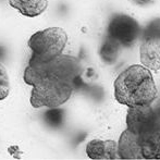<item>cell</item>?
Listing matches in <instances>:
<instances>
[{
    "mask_svg": "<svg viewBox=\"0 0 160 160\" xmlns=\"http://www.w3.org/2000/svg\"><path fill=\"white\" fill-rule=\"evenodd\" d=\"M82 68L76 58L60 55L49 61L30 60L24 81L32 85L31 105L34 108H56L71 97L80 84Z\"/></svg>",
    "mask_w": 160,
    "mask_h": 160,
    "instance_id": "6da1fadb",
    "label": "cell"
},
{
    "mask_svg": "<svg viewBox=\"0 0 160 160\" xmlns=\"http://www.w3.org/2000/svg\"><path fill=\"white\" fill-rule=\"evenodd\" d=\"M158 91L150 70L144 65H131L114 81V97L128 107L150 105Z\"/></svg>",
    "mask_w": 160,
    "mask_h": 160,
    "instance_id": "7a4b0ae2",
    "label": "cell"
},
{
    "mask_svg": "<svg viewBox=\"0 0 160 160\" xmlns=\"http://www.w3.org/2000/svg\"><path fill=\"white\" fill-rule=\"evenodd\" d=\"M68 42V35L63 28H49L33 34L28 40L32 50V61L45 62L62 55Z\"/></svg>",
    "mask_w": 160,
    "mask_h": 160,
    "instance_id": "3957f363",
    "label": "cell"
},
{
    "mask_svg": "<svg viewBox=\"0 0 160 160\" xmlns=\"http://www.w3.org/2000/svg\"><path fill=\"white\" fill-rule=\"evenodd\" d=\"M160 125V111L150 105L128 107L127 114L128 130L142 137L156 131Z\"/></svg>",
    "mask_w": 160,
    "mask_h": 160,
    "instance_id": "277c9868",
    "label": "cell"
},
{
    "mask_svg": "<svg viewBox=\"0 0 160 160\" xmlns=\"http://www.w3.org/2000/svg\"><path fill=\"white\" fill-rule=\"evenodd\" d=\"M141 34L138 22L128 14H116L107 28V36L124 47H130Z\"/></svg>",
    "mask_w": 160,
    "mask_h": 160,
    "instance_id": "5b68a950",
    "label": "cell"
},
{
    "mask_svg": "<svg viewBox=\"0 0 160 160\" xmlns=\"http://www.w3.org/2000/svg\"><path fill=\"white\" fill-rule=\"evenodd\" d=\"M118 155L120 159H144L139 137L128 128L121 134L119 139Z\"/></svg>",
    "mask_w": 160,
    "mask_h": 160,
    "instance_id": "8992f818",
    "label": "cell"
},
{
    "mask_svg": "<svg viewBox=\"0 0 160 160\" xmlns=\"http://www.w3.org/2000/svg\"><path fill=\"white\" fill-rule=\"evenodd\" d=\"M86 154L94 160L118 159V144L114 141L93 139L86 146Z\"/></svg>",
    "mask_w": 160,
    "mask_h": 160,
    "instance_id": "52a82bcc",
    "label": "cell"
},
{
    "mask_svg": "<svg viewBox=\"0 0 160 160\" xmlns=\"http://www.w3.org/2000/svg\"><path fill=\"white\" fill-rule=\"evenodd\" d=\"M139 56L142 65L152 71L160 70V42L143 40Z\"/></svg>",
    "mask_w": 160,
    "mask_h": 160,
    "instance_id": "ba28073f",
    "label": "cell"
},
{
    "mask_svg": "<svg viewBox=\"0 0 160 160\" xmlns=\"http://www.w3.org/2000/svg\"><path fill=\"white\" fill-rule=\"evenodd\" d=\"M9 3L24 17L35 18L46 10L48 0H9Z\"/></svg>",
    "mask_w": 160,
    "mask_h": 160,
    "instance_id": "9c48e42d",
    "label": "cell"
},
{
    "mask_svg": "<svg viewBox=\"0 0 160 160\" xmlns=\"http://www.w3.org/2000/svg\"><path fill=\"white\" fill-rule=\"evenodd\" d=\"M121 45L110 37H106L99 50V56L106 63H113L120 52Z\"/></svg>",
    "mask_w": 160,
    "mask_h": 160,
    "instance_id": "30bf717a",
    "label": "cell"
},
{
    "mask_svg": "<svg viewBox=\"0 0 160 160\" xmlns=\"http://www.w3.org/2000/svg\"><path fill=\"white\" fill-rule=\"evenodd\" d=\"M44 119L49 127L59 128L63 124L64 112H63V110L58 109V107L51 108L50 110L46 111V113L44 114Z\"/></svg>",
    "mask_w": 160,
    "mask_h": 160,
    "instance_id": "8fae6325",
    "label": "cell"
},
{
    "mask_svg": "<svg viewBox=\"0 0 160 160\" xmlns=\"http://www.w3.org/2000/svg\"><path fill=\"white\" fill-rule=\"evenodd\" d=\"M143 40H158L160 42V19H155L148 24L142 34Z\"/></svg>",
    "mask_w": 160,
    "mask_h": 160,
    "instance_id": "7c38bea8",
    "label": "cell"
},
{
    "mask_svg": "<svg viewBox=\"0 0 160 160\" xmlns=\"http://www.w3.org/2000/svg\"><path fill=\"white\" fill-rule=\"evenodd\" d=\"M0 85L9 86V76L6 68L0 63Z\"/></svg>",
    "mask_w": 160,
    "mask_h": 160,
    "instance_id": "4fadbf2b",
    "label": "cell"
},
{
    "mask_svg": "<svg viewBox=\"0 0 160 160\" xmlns=\"http://www.w3.org/2000/svg\"><path fill=\"white\" fill-rule=\"evenodd\" d=\"M9 86H4V85H0V100H3L7 96L9 95Z\"/></svg>",
    "mask_w": 160,
    "mask_h": 160,
    "instance_id": "5bb4252c",
    "label": "cell"
},
{
    "mask_svg": "<svg viewBox=\"0 0 160 160\" xmlns=\"http://www.w3.org/2000/svg\"><path fill=\"white\" fill-rule=\"evenodd\" d=\"M136 1H141V2H144V1H147V0H136Z\"/></svg>",
    "mask_w": 160,
    "mask_h": 160,
    "instance_id": "9a60e30c",
    "label": "cell"
},
{
    "mask_svg": "<svg viewBox=\"0 0 160 160\" xmlns=\"http://www.w3.org/2000/svg\"><path fill=\"white\" fill-rule=\"evenodd\" d=\"M159 135H160V127H159Z\"/></svg>",
    "mask_w": 160,
    "mask_h": 160,
    "instance_id": "2e32d148",
    "label": "cell"
}]
</instances>
